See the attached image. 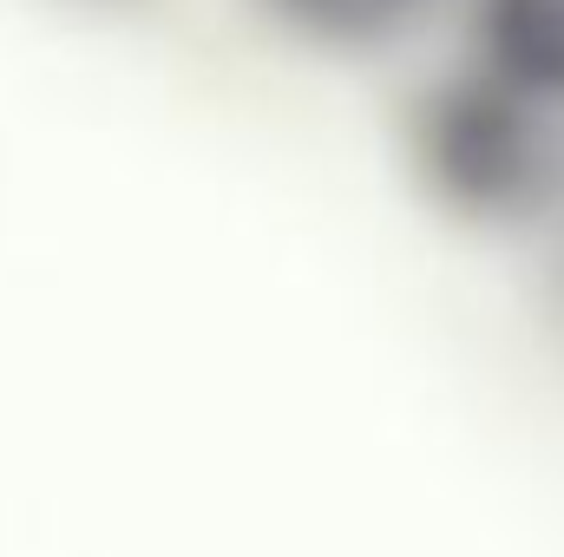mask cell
I'll list each match as a JSON object with an SVG mask.
<instances>
[{
    "label": "cell",
    "mask_w": 564,
    "mask_h": 557,
    "mask_svg": "<svg viewBox=\"0 0 564 557\" xmlns=\"http://www.w3.org/2000/svg\"><path fill=\"white\" fill-rule=\"evenodd\" d=\"M473 26L506 86L564 99V0H479Z\"/></svg>",
    "instance_id": "cell-2"
},
{
    "label": "cell",
    "mask_w": 564,
    "mask_h": 557,
    "mask_svg": "<svg viewBox=\"0 0 564 557\" xmlns=\"http://www.w3.org/2000/svg\"><path fill=\"white\" fill-rule=\"evenodd\" d=\"M289 26L328 40V46H375L388 33H401L426 0H270Z\"/></svg>",
    "instance_id": "cell-3"
},
{
    "label": "cell",
    "mask_w": 564,
    "mask_h": 557,
    "mask_svg": "<svg viewBox=\"0 0 564 557\" xmlns=\"http://www.w3.org/2000/svg\"><path fill=\"white\" fill-rule=\"evenodd\" d=\"M532 92L486 79H453L421 112V164L433 190L473 217H506L545 184V132L525 106Z\"/></svg>",
    "instance_id": "cell-1"
}]
</instances>
